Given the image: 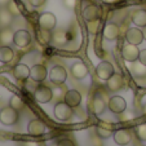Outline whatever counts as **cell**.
<instances>
[{
    "label": "cell",
    "instance_id": "obj_36",
    "mask_svg": "<svg viewBox=\"0 0 146 146\" xmlns=\"http://www.w3.org/2000/svg\"><path fill=\"white\" fill-rule=\"evenodd\" d=\"M104 1L108 4H116V3H119L120 0H104Z\"/></svg>",
    "mask_w": 146,
    "mask_h": 146
},
{
    "label": "cell",
    "instance_id": "obj_12",
    "mask_svg": "<svg viewBox=\"0 0 146 146\" xmlns=\"http://www.w3.org/2000/svg\"><path fill=\"white\" fill-rule=\"evenodd\" d=\"M45 129H47V125L40 119H33L27 125V132L31 136H41L45 132Z\"/></svg>",
    "mask_w": 146,
    "mask_h": 146
},
{
    "label": "cell",
    "instance_id": "obj_40",
    "mask_svg": "<svg viewBox=\"0 0 146 146\" xmlns=\"http://www.w3.org/2000/svg\"><path fill=\"white\" fill-rule=\"evenodd\" d=\"M142 110H143V114H145V115H146V104H145V106H143V109H142Z\"/></svg>",
    "mask_w": 146,
    "mask_h": 146
},
{
    "label": "cell",
    "instance_id": "obj_4",
    "mask_svg": "<svg viewBox=\"0 0 146 146\" xmlns=\"http://www.w3.org/2000/svg\"><path fill=\"white\" fill-rule=\"evenodd\" d=\"M54 116L61 121L69 120L72 116V108L67 105L66 102H58L54 106Z\"/></svg>",
    "mask_w": 146,
    "mask_h": 146
},
{
    "label": "cell",
    "instance_id": "obj_37",
    "mask_svg": "<svg viewBox=\"0 0 146 146\" xmlns=\"http://www.w3.org/2000/svg\"><path fill=\"white\" fill-rule=\"evenodd\" d=\"M11 0H0V7H5Z\"/></svg>",
    "mask_w": 146,
    "mask_h": 146
},
{
    "label": "cell",
    "instance_id": "obj_16",
    "mask_svg": "<svg viewBox=\"0 0 146 146\" xmlns=\"http://www.w3.org/2000/svg\"><path fill=\"white\" fill-rule=\"evenodd\" d=\"M13 76L19 82H25L30 76V69L25 64H18L13 67Z\"/></svg>",
    "mask_w": 146,
    "mask_h": 146
},
{
    "label": "cell",
    "instance_id": "obj_38",
    "mask_svg": "<svg viewBox=\"0 0 146 146\" xmlns=\"http://www.w3.org/2000/svg\"><path fill=\"white\" fill-rule=\"evenodd\" d=\"M26 146H38V143H35V142H26Z\"/></svg>",
    "mask_w": 146,
    "mask_h": 146
},
{
    "label": "cell",
    "instance_id": "obj_19",
    "mask_svg": "<svg viewBox=\"0 0 146 146\" xmlns=\"http://www.w3.org/2000/svg\"><path fill=\"white\" fill-rule=\"evenodd\" d=\"M71 74L75 79H83L88 75V67H87L86 64L83 62H75L71 66Z\"/></svg>",
    "mask_w": 146,
    "mask_h": 146
},
{
    "label": "cell",
    "instance_id": "obj_3",
    "mask_svg": "<svg viewBox=\"0 0 146 146\" xmlns=\"http://www.w3.org/2000/svg\"><path fill=\"white\" fill-rule=\"evenodd\" d=\"M67 79V71L64 66L61 65H56V66L52 67V70L49 71V80L53 83V84H64Z\"/></svg>",
    "mask_w": 146,
    "mask_h": 146
},
{
    "label": "cell",
    "instance_id": "obj_39",
    "mask_svg": "<svg viewBox=\"0 0 146 146\" xmlns=\"http://www.w3.org/2000/svg\"><path fill=\"white\" fill-rule=\"evenodd\" d=\"M142 33H143V39H145V40H146V26H145V27H143Z\"/></svg>",
    "mask_w": 146,
    "mask_h": 146
},
{
    "label": "cell",
    "instance_id": "obj_31",
    "mask_svg": "<svg viewBox=\"0 0 146 146\" xmlns=\"http://www.w3.org/2000/svg\"><path fill=\"white\" fill-rule=\"evenodd\" d=\"M136 133H137L138 138H140L141 141H146V123H142V124H140V125H137Z\"/></svg>",
    "mask_w": 146,
    "mask_h": 146
},
{
    "label": "cell",
    "instance_id": "obj_27",
    "mask_svg": "<svg viewBox=\"0 0 146 146\" xmlns=\"http://www.w3.org/2000/svg\"><path fill=\"white\" fill-rule=\"evenodd\" d=\"M9 105L12 106L13 109H16V110H22L23 108H25V101H23L22 98L19 96H17V94H13L11 98V102H9Z\"/></svg>",
    "mask_w": 146,
    "mask_h": 146
},
{
    "label": "cell",
    "instance_id": "obj_29",
    "mask_svg": "<svg viewBox=\"0 0 146 146\" xmlns=\"http://www.w3.org/2000/svg\"><path fill=\"white\" fill-rule=\"evenodd\" d=\"M100 26H101V21L98 19H93V21H88L87 22V27L91 34H97L100 31Z\"/></svg>",
    "mask_w": 146,
    "mask_h": 146
},
{
    "label": "cell",
    "instance_id": "obj_34",
    "mask_svg": "<svg viewBox=\"0 0 146 146\" xmlns=\"http://www.w3.org/2000/svg\"><path fill=\"white\" fill-rule=\"evenodd\" d=\"M45 1L47 0H29V3L33 7H41L43 4H45Z\"/></svg>",
    "mask_w": 146,
    "mask_h": 146
},
{
    "label": "cell",
    "instance_id": "obj_24",
    "mask_svg": "<svg viewBox=\"0 0 146 146\" xmlns=\"http://www.w3.org/2000/svg\"><path fill=\"white\" fill-rule=\"evenodd\" d=\"M131 72H132L135 76L142 78L146 75V65H143L140 60L132 62V66H131Z\"/></svg>",
    "mask_w": 146,
    "mask_h": 146
},
{
    "label": "cell",
    "instance_id": "obj_21",
    "mask_svg": "<svg viewBox=\"0 0 146 146\" xmlns=\"http://www.w3.org/2000/svg\"><path fill=\"white\" fill-rule=\"evenodd\" d=\"M14 58V52L9 45H3L0 47V62L3 64H9Z\"/></svg>",
    "mask_w": 146,
    "mask_h": 146
},
{
    "label": "cell",
    "instance_id": "obj_23",
    "mask_svg": "<svg viewBox=\"0 0 146 146\" xmlns=\"http://www.w3.org/2000/svg\"><path fill=\"white\" fill-rule=\"evenodd\" d=\"M105 108H106L105 101H104L98 94H96V96L93 97V100H92V110H93V113L96 114V115H100L101 113L105 111Z\"/></svg>",
    "mask_w": 146,
    "mask_h": 146
},
{
    "label": "cell",
    "instance_id": "obj_35",
    "mask_svg": "<svg viewBox=\"0 0 146 146\" xmlns=\"http://www.w3.org/2000/svg\"><path fill=\"white\" fill-rule=\"evenodd\" d=\"M138 60H140L143 65H146V49L140 50V57H138Z\"/></svg>",
    "mask_w": 146,
    "mask_h": 146
},
{
    "label": "cell",
    "instance_id": "obj_41",
    "mask_svg": "<svg viewBox=\"0 0 146 146\" xmlns=\"http://www.w3.org/2000/svg\"><path fill=\"white\" fill-rule=\"evenodd\" d=\"M145 9H146V7H145Z\"/></svg>",
    "mask_w": 146,
    "mask_h": 146
},
{
    "label": "cell",
    "instance_id": "obj_32",
    "mask_svg": "<svg viewBox=\"0 0 146 146\" xmlns=\"http://www.w3.org/2000/svg\"><path fill=\"white\" fill-rule=\"evenodd\" d=\"M57 146H75V143L70 138H61L57 142Z\"/></svg>",
    "mask_w": 146,
    "mask_h": 146
},
{
    "label": "cell",
    "instance_id": "obj_30",
    "mask_svg": "<svg viewBox=\"0 0 146 146\" xmlns=\"http://www.w3.org/2000/svg\"><path fill=\"white\" fill-rule=\"evenodd\" d=\"M7 9H8L9 12L12 13V16L13 17H17L19 16V13H21V11H19L18 5H17V3L14 1V0H11L8 4H7Z\"/></svg>",
    "mask_w": 146,
    "mask_h": 146
},
{
    "label": "cell",
    "instance_id": "obj_14",
    "mask_svg": "<svg viewBox=\"0 0 146 146\" xmlns=\"http://www.w3.org/2000/svg\"><path fill=\"white\" fill-rule=\"evenodd\" d=\"M119 34H120V29L114 22L106 23L104 27V38L106 40H116L119 38Z\"/></svg>",
    "mask_w": 146,
    "mask_h": 146
},
{
    "label": "cell",
    "instance_id": "obj_26",
    "mask_svg": "<svg viewBox=\"0 0 146 146\" xmlns=\"http://www.w3.org/2000/svg\"><path fill=\"white\" fill-rule=\"evenodd\" d=\"M96 132L101 138H109L111 135H113V129H111V127L109 125V124H106V123L97 124Z\"/></svg>",
    "mask_w": 146,
    "mask_h": 146
},
{
    "label": "cell",
    "instance_id": "obj_1",
    "mask_svg": "<svg viewBox=\"0 0 146 146\" xmlns=\"http://www.w3.org/2000/svg\"><path fill=\"white\" fill-rule=\"evenodd\" d=\"M0 121L5 125H14L18 121V110L13 109L11 105L0 109Z\"/></svg>",
    "mask_w": 146,
    "mask_h": 146
},
{
    "label": "cell",
    "instance_id": "obj_28",
    "mask_svg": "<svg viewBox=\"0 0 146 146\" xmlns=\"http://www.w3.org/2000/svg\"><path fill=\"white\" fill-rule=\"evenodd\" d=\"M38 39L41 44H48L52 39V35H50L49 30H44V29H40V31L38 33Z\"/></svg>",
    "mask_w": 146,
    "mask_h": 146
},
{
    "label": "cell",
    "instance_id": "obj_18",
    "mask_svg": "<svg viewBox=\"0 0 146 146\" xmlns=\"http://www.w3.org/2000/svg\"><path fill=\"white\" fill-rule=\"evenodd\" d=\"M114 140H115V142L118 143V145L125 146L131 142L132 135H131V132L128 129H119L114 133Z\"/></svg>",
    "mask_w": 146,
    "mask_h": 146
},
{
    "label": "cell",
    "instance_id": "obj_9",
    "mask_svg": "<svg viewBox=\"0 0 146 146\" xmlns=\"http://www.w3.org/2000/svg\"><path fill=\"white\" fill-rule=\"evenodd\" d=\"M121 56L125 61L128 62H135V61L138 60L140 57V49L137 48V45H133V44H125L121 49Z\"/></svg>",
    "mask_w": 146,
    "mask_h": 146
},
{
    "label": "cell",
    "instance_id": "obj_7",
    "mask_svg": "<svg viewBox=\"0 0 146 146\" xmlns=\"http://www.w3.org/2000/svg\"><path fill=\"white\" fill-rule=\"evenodd\" d=\"M114 72H115L114 71V66L110 64V62H108V61H102V62H100L96 67L97 76L102 80H108Z\"/></svg>",
    "mask_w": 146,
    "mask_h": 146
},
{
    "label": "cell",
    "instance_id": "obj_8",
    "mask_svg": "<svg viewBox=\"0 0 146 146\" xmlns=\"http://www.w3.org/2000/svg\"><path fill=\"white\" fill-rule=\"evenodd\" d=\"M13 43L18 48H26L31 43V35L27 30H17L13 36Z\"/></svg>",
    "mask_w": 146,
    "mask_h": 146
},
{
    "label": "cell",
    "instance_id": "obj_2",
    "mask_svg": "<svg viewBox=\"0 0 146 146\" xmlns=\"http://www.w3.org/2000/svg\"><path fill=\"white\" fill-rule=\"evenodd\" d=\"M53 96L54 94H53L52 89L47 86H43V84L38 86L35 88V91H34V98L39 104H47L53 98Z\"/></svg>",
    "mask_w": 146,
    "mask_h": 146
},
{
    "label": "cell",
    "instance_id": "obj_33",
    "mask_svg": "<svg viewBox=\"0 0 146 146\" xmlns=\"http://www.w3.org/2000/svg\"><path fill=\"white\" fill-rule=\"evenodd\" d=\"M76 4V0H64V5L69 9H72Z\"/></svg>",
    "mask_w": 146,
    "mask_h": 146
},
{
    "label": "cell",
    "instance_id": "obj_6",
    "mask_svg": "<svg viewBox=\"0 0 146 146\" xmlns=\"http://www.w3.org/2000/svg\"><path fill=\"white\" fill-rule=\"evenodd\" d=\"M56 25H57V18H56V16L53 13L45 12V13H43L39 17V26H40V29L52 31L56 27Z\"/></svg>",
    "mask_w": 146,
    "mask_h": 146
},
{
    "label": "cell",
    "instance_id": "obj_13",
    "mask_svg": "<svg viewBox=\"0 0 146 146\" xmlns=\"http://www.w3.org/2000/svg\"><path fill=\"white\" fill-rule=\"evenodd\" d=\"M125 39H127V41L129 44L140 45L143 41V33H142V30H140L137 27L128 29L127 34H125Z\"/></svg>",
    "mask_w": 146,
    "mask_h": 146
},
{
    "label": "cell",
    "instance_id": "obj_20",
    "mask_svg": "<svg viewBox=\"0 0 146 146\" xmlns=\"http://www.w3.org/2000/svg\"><path fill=\"white\" fill-rule=\"evenodd\" d=\"M132 22L138 27L146 26V9H137L132 14Z\"/></svg>",
    "mask_w": 146,
    "mask_h": 146
},
{
    "label": "cell",
    "instance_id": "obj_11",
    "mask_svg": "<svg viewBox=\"0 0 146 146\" xmlns=\"http://www.w3.org/2000/svg\"><path fill=\"white\" fill-rule=\"evenodd\" d=\"M106 87H108L109 91L113 92H118L120 89H123L124 87V79L120 74L118 72H114L108 80H106Z\"/></svg>",
    "mask_w": 146,
    "mask_h": 146
},
{
    "label": "cell",
    "instance_id": "obj_15",
    "mask_svg": "<svg viewBox=\"0 0 146 146\" xmlns=\"http://www.w3.org/2000/svg\"><path fill=\"white\" fill-rule=\"evenodd\" d=\"M65 102H66L69 106H71L72 109L76 108L80 105V101H82V94L76 91V89H69V91L65 93L64 97Z\"/></svg>",
    "mask_w": 146,
    "mask_h": 146
},
{
    "label": "cell",
    "instance_id": "obj_17",
    "mask_svg": "<svg viewBox=\"0 0 146 146\" xmlns=\"http://www.w3.org/2000/svg\"><path fill=\"white\" fill-rule=\"evenodd\" d=\"M100 16H101V11L97 5H93V4H89L84 8L83 11V17L86 19L87 22L88 21H93V19H98Z\"/></svg>",
    "mask_w": 146,
    "mask_h": 146
},
{
    "label": "cell",
    "instance_id": "obj_10",
    "mask_svg": "<svg viewBox=\"0 0 146 146\" xmlns=\"http://www.w3.org/2000/svg\"><path fill=\"white\" fill-rule=\"evenodd\" d=\"M30 76L34 82L41 83L48 76V70L44 65H34L30 69Z\"/></svg>",
    "mask_w": 146,
    "mask_h": 146
},
{
    "label": "cell",
    "instance_id": "obj_22",
    "mask_svg": "<svg viewBox=\"0 0 146 146\" xmlns=\"http://www.w3.org/2000/svg\"><path fill=\"white\" fill-rule=\"evenodd\" d=\"M12 19H13V16L11 12L4 7H0V27H9V25L12 23Z\"/></svg>",
    "mask_w": 146,
    "mask_h": 146
},
{
    "label": "cell",
    "instance_id": "obj_5",
    "mask_svg": "<svg viewBox=\"0 0 146 146\" xmlns=\"http://www.w3.org/2000/svg\"><path fill=\"white\" fill-rule=\"evenodd\" d=\"M108 108L110 109L111 113L120 115V114L124 113V111H125V109H127V102H125V100H124L123 97L114 96V97H111V98L109 100Z\"/></svg>",
    "mask_w": 146,
    "mask_h": 146
},
{
    "label": "cell",
    "instance_id": "obj_25",
    "mask_svg": "<svg viewBox=\"0 0 146 146\" xmlns=\"http://www.w3.org/2000/svg\"><path fill=\"white\" fill-rule=\"evenodd\" d=\"M14 33L9 27H4L0 30V43L3 45H9L13 41Z\"/></svg>",
    "mask_w": 146,
    "mask_h": 146
}]
</instances>
